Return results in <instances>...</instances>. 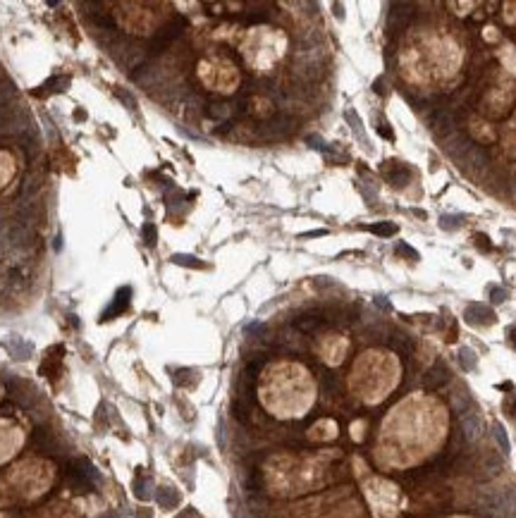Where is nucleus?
Returning a JSON list of instances; mask_svg holds the SVG:
<instances>
[{"label": "nucleus", "instance_id": "1", "mask_svg": "<svg viewBox=\"0 0 516 518\" xmlns=\"http://www.w3.org/2000/svg\"><path fill=\"white\" fill-rule=\"evenodd\" d=\"M265 406L277 415H301L313 401V382L309 373L292 363H277L268 370L261 389Z\"/></svg>", "mask_w": 516, "mask_h": 518}, {"label": "nucleus", "instance_id": "2", "mask_svg": "<svg viewBox=\"0 0 516 518\" xmlns=\"http://www.w3.org/2000/svg\"><path fill=\"white\" fill-rule=\"evenodd\" d=\"M241 53L246 63L258 72H268L284 53V34L280 29L254 27L249 29L246 38L241 43Z\"/></svg>", "mask_w": 516, "mask_h": 518}, {"label": "nucleus", "instance_id": "3", "mask_svg": "<svg viewBox=\"0 0 516 518\" xmlns=\"http://www.w3.org/2000/svg\"><path fill=\"white\" fill-rule=\"evenodd\" d=\"M199 76L211 91H234L239 84V72L227 57H208L199 65Z\"/></svg>", "mask_w": 516, "mask_h": 518}, {"label": "nucleus", "instance_id": "4", "mask_svg": "<svg viewBox=\"0 0 516 518\" xmlns=\"http://www.w3.org/2000/svg\"><path fill=\"white\" fill-rule=\"evenodd\" d=\"M12 480L20 483V490L27 497H39L53 480V466L46 461H27L12 470Z\"/></svg>", "mask_w": 516, "mask_h": 518}, {"label": "nucleus", "instance_id": "5", "mask_svg": "<svg viewBox=\"0 0 516 518\" xmlns=\"http://www.w3.org/2000/svg\"><path fill=\"white\" fill-rule=\"evenodd\" d=\"M117 7L124 10V12H115V17L127 31H131V34H148L153 29V14L144 12L146 10L144 5H134V3L127 5V3H122V5H117Z\"/></svg>", "mask_w": 516, "mask_h": 518}, {"label": "nucleus", "instance_id": "6", "mask_svg": "<svg viewBox=\"0 0 516 518\" xmlns=\"http://www.w3.org/2000/svg\"><path fill=\"white\" fill-rule=\"evenodd\" d=\"M347 351V342L337 334H330V337L323 339V344H320V356H323L330 366H337L342 363V356Z\"/></svg>", "mask_w": 516, "mask_h": 518}, {"label": "nucleus", "instance_id": "7", "mask_svg": "<svg viewBox=\"0 0 516 518\" xmlns=\"http://www.w3.org/2000/svg\"><path fill=\"white\" fill-rule=\"evenodd\" d=\"M129 301H131V287H120L117 289V294H115V298H112V304L108 306V311L101 315V320H112V318H117L120 313H124L127 308H129Z\"/></svg>", "mask_w": 516, "mask_h": 518}, {"label": "nucleus", "instance_id": "8", "mask_svg": "<svg viewBox=\"0 0 516 518\" xmlns=\"http://www.w3.org/2000/svg\"><path fill=\"white\" fill-rule=\"evenodd\" d=\"M461 432L466 435V440H478L483 435V415L478 411H464L461 413Z\"/></svg>", "mask_w": 516, "mask_h": 518}, {"label": "nucleus", "instance_id": "9", "mask_svg": "<svg viewBox=\"0 0 516 518\" xmlns=\"http://www.w3.org/2000/svg\"><path fill=\"white\" fill-rule=\"evenodd\" d=\"M466 320L471 325H492L495 323V311L485 304H471L466 308Z\"/></svg>", "mask_w": 516, "mask_h": 518}, {"label": "nucleus", "instance_id": "10", "mask_svg": "<svg viewBox=\"0 0 516 518\" xmlns=\"http://www.w3.org/2000/svg\"><path fill=\"white\" fill-rule=\"evenodd\" d=\"M337 435V425L332 421H320L318 425L309 430V437L311 440H332V437Z\"/></svg>", "mask_w": 516, "mask_h": 518}, {"label": "nucleus", "instance_id": "11", "mask_svg": "<svg viewBox=\"0 0 516 518\" xmlns=\"http://www.w3.org/2000/svg\"><path fill=\"white\" fill-rule=\"evenodd\" d=\"M156 499H158V504L163 506V509H175V506L179 504V494H177V490H172V487H158Z\"/></svg>", "mask_w": 516, "mask_h": 518}, {"label": "nucleus", "instance_id": "12", "mask_svg": "<svg viewBox=\"0 0 516 518\" xmlns=\"http://www.w3.org/2000/svg\"><path fill=\"white\" fill-rule=\"evenodd\" d=\"M148 485H151V480L139 473V475L134 477V494H137L139 499H148L151 497V494H148Z\"/></svg>", "mask_w": 516, "mask_h": 518}, {"label": "nucleus", "instance_id": "13", "mask_svg": "<svg viewBox=\"0 0 516 518\" xmlns=\"http://www.w3.org/2000/svg\"><path fill=\"white\" fill-rule=\"evenodd\" d=\"M172 263H177V265H186V268H206V263H201L196 256H184V253H175L172 256Z\"/></svg>", "mask_w": 516, "mask_h": 518}, {"label": "nucleus", "instance_id": "14", "mask_svg": "<svg viewBox=\"0 0 516 518\" xmlns=\"http://www.w3.org/2000/svg\"><path fill=\"white\" fill-rule=\"evenodd\" d=\"M492 430H495V440H497V444H500V449H502V454H509V437H507V430L500 425V423H495L492 425Z\"/></svg>", "mask_w": 516, "mask_h": 518}, {"label": "nucleus", "instance_id": "15", "mask_svg": "<svg viewBox=\"0 0 516 518\" xmlns=\"http://www.w3.org/2000/svg\"><path fill=\"white\" fill-rule=\"evenodd\" d=\"M433 127L435 129H449V127H454V117H452L447 110H440L433 117Z\"/></svg>", "mask_w": 516, "mask_h": 518}, {"label": "nucleus", "instance_id": "16", "mask_svg": "<svg viewBox=\"0 0 516 518\" xmlns=\"http://www.w3.org/2000/svg\"><path fill=\"white\" fill-rule=\"evenodd\" d=\"M459 363L464 370H475V353L468 349V346H464L459 351Z\"/></svg>", "mask_w": 516, "mask_h": 518}, {"label": "nucleus", "instance_id": "17", "mask_svg": "<svg viewBox=\"0 0 516 518\" xmlns=\"http://www.w3.org/2000/svg\"><path fill=\"white\" fill-rule=\"evenodd\" d=\"M368 229H371L373 234H378V236H392V234H397V225H394V222H380V225H371Z\"/></svg>", "mask_w": 516, "mask_h": 518}, {"label": "nucleus", "instance_id": "18", "mask_svg": "<svg viewBox=\"0 0 516 518\" xmlns=\"http://www.w3.org/2000/svg\"><path fill=\"white\" fill-rule=\"evenodd\" d=\"M464 225V215H442L440 217V227L442 229H456Z\"/></svg>", "mask_w": 516, "mask_h": 518}, {"label": "nucleus", "instance_id": "19", "mask_svg": "<svg viewBox=\"0 0 516 518\" xmlns=\"http://www.w3.org/2000/svg\"><path fill=\"white\" fill-rule=\"evenodd\" d=\"M144 239L148 246H156V239H158V234H156V225L153 222H146L144 225Z\"/></svg>", "mask_w": 516, "mask_h": 518}, {"label": "nucleus", "instance_id": "20", "mask_svg": "<svg viewBox=\"0 0 516 518\" xmlns=\"http://www.w3.org/2000/svg\"><path fill=\"white\" fill-rule=\"evenodd\" d=\"M397 256H406V258H411V261H418V251L411 249L409 244H399L397 246Z\"/></svg>", "mask_w": 516, "mask_h": 518}, {"label": "nucleus", "instance_id": "21", "mask_svg": "<svg viewBox=\"0 0 516 518\" xmlns=\"http://www.w3.org/2000/svg\"><path fill=\"white\" fill-rule=\"evenodd\" d=\"M490 296H492L495 304H502V301H507V289H502V287H490Z\"/></svg>", "mask_w": 516, "mask_h": 518}, {"label": "nucleus", "instance_id": "22", "mask_svg": "<svg viewBox=\"0 0 516 518\" xmlns=\"http://www.w3.org/2000/svg\"><path fill=\"white\" fill-rule=\"evenodd\" d=\"M306 144H311V148H318V151H325V141L320 136H316V134H309L306 136Z\"/></svg>", "mask_w": 516, "mask_h": 518}, {"label": "nucleus", "instance_id": "23", "mask_svg": "<svg viewBox=\"0 0 516 518\" xmlns=\"http://www.w3.org/2000/svg\"><path fill=\"white\" fill-rule=\"evenodd\" d=\"M504 408H507V413H511L516 418V396H511V399H507V404H504Z\"/></svg>", "mask_w": 516, "mask_h": 518}, {"label": "nucleus", "instance_id": "24", "mask_svg": "<svg viewBox=\"0 0 516 518\" xmlns=\"http://www.w3.org/2000/svg\"><path fill=\"white\" fill-rule=\"evenodd\" d=\"M380 134H383V136H387L390 141L394 138V134H392V129H390V125H387V122H383V125H380Z\"/></svg>", "mask_w": 516, "mask_h": 518}, {"label": "nucleus", "instance_id": "25", "mask_svg": "<svg viewBox=\"0 0 516 518\" xmlns=\"http://www.w3.org/2000/svg\"><path fill=\"white\" fill-rule=\"evenodd\" d=\"M475 242H478V249H481V246H483V249H490V239L485 234H478V236H475Z\"/></svg>", "mask_w": 516, "mask_h": 518}, {"label": "nucleus", "instance_id": "26", "mask_svg": "<svg viewBox=\"0 0 516 518\" xmlns=\"http://www.w3.org/2000/svg\"><path fill=\"white\" fill-rule=\"evenodd\" d=\"M375 304H378L380 308H385V311H392V304H390L385 296H378V298H375Z\"/></svg>", "mask_w": 516, "mask_h": 518}, {"label": "nucleus", "instance_id": "27", "mask_svg": "<svg viewBox=\"0 0 516 518\" xmlns=\"http://www.w3.org/2000/svg\"><path fill=\"white\" fill-rule=\"evenodd\" d=\"M325 234V229H316V232H306V234H301L303 239H311V236H323Z\"/></svg>", "mask_w": 516, "mask_h": 518}, {"label": "nucleus", "instance_id": "28", "mask_svg": "<svg viewBox=\"0 0 516 518\" xmlns=\"http://www.w3.org/2000/svg\"><path fill=\"white\" fill-rule=\"evenodd\" d=\"M509 339H511V344H514V349H516V327H511L509 330Z\"/></svg>", "mask_w": 516, "mask_h": 518}]
</instances>
